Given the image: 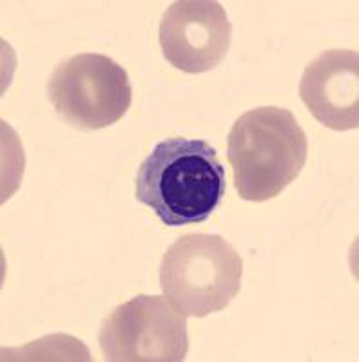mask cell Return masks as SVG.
I'll return each mask as SVG.
<instances>
[{
  "label": "cell",
  "mask_w": 359,
  "mask_h": 362,
  "mask_svg": "<svg viewBox=\"0 0 359 362\" xmlns=\"http://www.w3.org/2000/svg\"><path fill=\"white\" fill-rule=\"evenodd\" d=\"M244 259L218 234H187L161 257L164 297L186 317L222 312L241 288Z\"/></svg>",
  "instance_id": "3957f363"
},
{
  "label": "cell",
  "mask_w": 359,
  "mask_h": 362,
  "mask_svg": "<svg viewBox=\"0 0 359 362\" xmlns=\"http://www.w3.org/2000/svg\"><path fill=\"white\" fill-rule=\"evenodd\" d=\"M309 156L307 134L296 116L281 107L244 112L227 138V160L238 196L267 202L296 181Z\"/></svg>",
  "instance_id": "7a4b0ae2"
},
{
  "label": "cell",
  "mask_w": 359,
  "mask_h": 362,
  "mask_svg": "<svg viewBox=\"0 0 359 362\" xmlns=\"http://www.w3.org/2000/svg\"><path fill=\"white\" fill-rule=\"evenodd\" d=\"M225 190V169L216 148L196 138L160 141L137 173V199L167 226L203 223L223 202Z\"/></svg>",
  "instance_id": "6da1fadb"
},
{
  "label": "cell",
  "mask_w": 359,
  "mask_h": 362,
  "mask_svg": "<svg viewBox=\"0 0 359 362\" xmlns=\"http://www.w3.org/2000/svg\"><path fill=\"white\" fill-rule=\"evenodd\" d=\"M232 24L215 0H178L160 22V47L167 62L189 74L212 71L231 47Z\"/></svg>",
  "instance_id": "8992f818"
},
{
  "label": "cell",
  "mask_w": 359,
  "mask_h": 362,
  "mask_svg": "<svg viewBox=\"0 0 359 362\" xmlns=\"http://www.w3.org/2000/svg\"><path fill=\"white\" fill-rule=\"evenodd\" d=\"M55 111L86 131H98L124 118L132 102L127 71L113 58L80 53L58 64L47 83Z\"/></svg>",
  "instance_id": "277c9868"
},
{
  "label": "cell",
  "mask_w": 359,
  "mask_h": 362,
  "mask_svg": "<svg viewBox=\"0 0 359 362\" xmlns=\"http://www.w3.org/2000/svg\"><path fill=\"white\" fill-rule=\"evenodd\" d=\"M98 342L111 362H180L189 351L187 317L166 297L137 296L103 319Z\"/></svg>",
  "instance_id": "5b68a950"
},
{
  "label": "cell",
  "mask_w": 359,
  "mask_h": 362,
  "mask_svg": "<svg viewBox=\"0 0 359 362\" xmlns=\"http://www.w3.org/2000/svg\"><path fill=\"white\" fill-rule=\"evenodd\" d=\"M300 96L319 124L332 131L359 127V54L329 49L305 67Z\"/></svg>",
  "instance_id": "52a82bcc"
}]
</instances>
